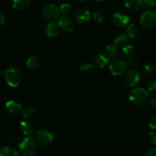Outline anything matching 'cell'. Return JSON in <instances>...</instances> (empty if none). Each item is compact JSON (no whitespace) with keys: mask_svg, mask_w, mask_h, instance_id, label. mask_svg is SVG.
<instances>
[{"mask_svg":"<svg viewBox=\"0 0 156 156\" xmlns=\"http://www.w3.org/2000/svg\"><path fill=\"white\" fill-rule=\"evenodd\" d=\"M127 34L129 37L136 38L139 34V28L136 24H131L127 27Z\"/></svg>","mask_w":156,"mask_h":156,"instance_id":"obj_23","label":"cell"},{"mask_svg":"<svg viewBox=\"0 0 156 156\" xmlns=\"http://www.w3.org/2000/svg\"><path fill=\"white\" fill-rule=\"evenodd\" d=\"M140 24L144 27L150 28L156 24V12L148 10L144 12L139 20Z\"/></svg>","mask_w":156,"mask_h":156,"instance_id":"obj_6","label":"cell"},{"mask_svg":"<svg viewBox=\"0 0 156 156\" xmlns=\"http://www.w3.org/2000/svg\"><path fill=\"white\" fill-rule=\"evenodd\" d=\"M93 62H94L95 66H96V67L99 69H102L109 63V58L105 54L99 53V54L96 55L94 56Z\"/></svg>","mask_w":156,"mask_h":156,"instance_id":"obj_18","label":"cell"},{"mask_svg":"<svg viewBox=\"0 0 156 156\" xmlns=\"http://www.w3.org/2000/svg\"><path fill=\"white\" fill-rule=\"evenodd\" d=\"M59 9L60 12H61V14L66 15L70 13V12H71L72 10V7L70 4H68V3H64V4H62L60 6Z\"/></svg>","mask_w":156,"mask_h":156,"instance_id":"obj_26","label":"cell"},{"mask_svg":"<svg viewBox=\"0 0 156 156\" xmlns=\"http://www.w3.org/2000/svg\"><path fill=\"white\" fill-rule=\"evenodd\" d=\"M121 56L122 59L127 62L130 59L136 58V50L132 46L126 44L121 49Z\"/></svg>","mask_w":156,"mask_h":156,"instance_id":"obj_13","label":"cell"},{"mask_svg":"<svg viewBox=\"0 0 156 156\" xmlns=\"http://www.w3.org/2000/svg\"><path fill=\"white\" fill-rule=\"evenodd\" d=\"M42 64L41 59L38 56H32L28 59L26 62V66L30 69H37Z\"/></svg>","mask_w":156,"mask_h":156,"instance_id":"obj_17","label":"cell"},{"mask_svg":"<svg viewBox=\"0 0 156 156\" xmlns=\"http://www.w3.org/2000/svg\"><path fill=\"white\" fill-rule=\"evenodd\" d=\"M150 103H151V106L154 107V108H156V94H154L151 98L149 99Z\"/></svg>","mask_w":156,"mask_h":156,"instance_id":"obj_35","label":"cell"},{"mask_svg":"<svg viewBox=\"0 0 156 156\" xmlns=\"http://www.w3.org/2000/svg\"><path fill=\"white\" fill-rule=\"evenodd\" d=\"M128 98L136 106H144L149 101V93L142 88H136L130 91Z\"/></svg>","mask_w":156,"mask_h":156,"instance_id":"obj_1","label":"cell"},{"mask_svg":"<svg viewBox=\"0 0 156 156\" xmlns=\"http://www.w3.org/2000/svg\"><path fill=\"white\" fill-rule=\"evenodd\" d=\"M3 73H4V72H3L2 69V68H0V77H1V76H2V75H3Z\"/></svg>","mask_w":156,"mask_h":156,"instance_id":"obj_37","label":"cell"},{"mask_svg":"<svg viewBox=\"0 0 156 156\" xmlns=\"http://www.w3.org/2000/svg\"><path fill=\"white\" fill-rule=\"evenodd\" d=\"M112 22L116 27H124L129 22V17L124 12H116L112 16Z\"/></svg>","mask_w":156,"mask_h":156,"instance_id":"obj_9","label":"cell"},{"mask_svg":"<svg viewBox=\"0 0 156 156\" xmlns=\"http://www.w3.org/2000/svg\"><path fill=\"white\" fill-rule=\"evenodd\" d=\"M93 19H94V21H96V22L99 23H99L103 22V21H104L103 15H102L100 12H93Z\"/></svg>","mask_w":156,"mask_h":156,"instance_id":"obj_30","label":"cell"},{"mask_svg":"<svg viewBox=\"0 0 156 156\" xmlns=\"http://www.w3.org/2000/svg\"><path fill=\"white\" fill-rule=\"evenodd\" d=\"M37 149V142L32 136L24 137L18 143V152L22 156H31Z\"/></svg>","mask_w":156,"mask_h":156,"instance_id":"obj_2","label":"cell"},{"mask_svg":"<svg viewBox=\"0 0 156 156\" xmlns=\"http://www.w3.org/2000/svg\"><path fill=\"white\" fill-rule=\"evenodd\" d=\"M36 114V110L33 106H28L22 111V116L25 119H29L31 117H34Z\"/></svg>","mask_w":156,"mask_h":156,"instance_id":"obj_25","label":"cell"},{"mask_svg":"<svg viewBox=\"0 0 156 156\" xmlns=\"http://www.w3.org/2000/svg\"><path fill=\"white\" fill-rule=\"evenodd\" d=\"M19 126L21 131L26 136H32L34 133L35 126H34L33 123L29 121V120H22V121H21Z\"/></svg>","mask_w":156,"mask_h":156,"instance_id":"obj_15","label":"cell"},{"mask_svg":"<svg viewBox=\"0 0 156 156\" xmlns=\"http://www.w3.org/2000/svg\"><path fill=\"white\" fill-rule=\"evenodd\" d=\"M149 126L153 129H156V114L152 116L149 120Z\"/></svg>","mask_w":156,"mask_h":156,"instance_id":"obj_33","label":"cell"},{"mask_svg":"<svg viewBox=\"0 0 156 156\" xmlns=\"http://www.w3.org/2000/svg\"><path fill=\"white\" fill-rule=\"evenodd\" d=\"M128 41V36L127 34H120L115 39L114 44L117 46L118 47H122L126 45L127 42Z\"/></svg>","mask_w":156,"mask_h":156,"instance_id":"obj_21","label":"cell"},{"mask_svg":"<svg viewBox=\"0 0 156 156\" xmlns=\"http://www.w3.org/2000/svg\"><path fill=\"white\" fill-rule=\"evenodd\" d=\"M147 140L151 145L156 144V134L154 132H149L147 135Z\"/></svg>","mask_w":156,"mask_h":156,"instance_id":"obj_31","label":"cell"},{"mask_svg":"<svg viewBox=\"0 0 156 156\" xmlns=\"http://www.w3.org/2000/svg\"><path fill=\"white\" fill-rule=\"evenodd\" d=\"M155 0H137L135 9H149L155 7Z\"/></svg>","mask_w":156,"mask_h":156,"instance_id":"obj_16","label":"cell"},{"mask_svg":"<svg viewBox=\"0 0 156 156\" xmlns=\"http://www.w3.org/2000/svg\"><path fill=\"white\" fill-rule=\"evenodd\" d=\"M147 91L148 92H156V80H151L148 82Z\"/></svg>","mask_w":156,"mask_h":156,"instance_id":"obj_29","label":"cell"},{"mask_svg":"<svg viewBox=\"0 0 156 156\" xmlns=\"http://www.w3.org/2000/svg\"><path fill=\"white\" fill-rule=\"evenodd\" d=\"M104 53L107 57L115 59L119 54V47L116 44H110L106 46L104 49Z\"/></svg>","mask_w":156,"mask_h":156,"instance_id":"obj_19","label":"cell"},{"mask_svg":"<svg viewBox=\"0 0 156 156\" xmlns=\"http://www.w3.org/2000/svg\"><path fill=\"white\" fill-rule=\"evenodd\" d=\"M92 64L89 63V62H83V63L80 64V69L81 72L83 73H88L89 71L92 69Z\"/></svg>","mask_w":156,"mask_h":156,"instance_id":"obj_28","label":"cell"},{"mask_svg":"<svg viewBox=\"0 0 156 156\" xmlns=\"http://www.w3.org/2000/svg\"><path fill=\"white\" fill-rule=\"evenodd\" d=\"M124 81L125 84L129 87H134L140 81V73L134 68H131L125 72L124 76Z\"/></svg>","mask_w":156,"mask_h":156,"instance_id":"obj_8","label":"cell"},{"mask_svg":"<svg viewBox=\"0 0 156 156\" xmlns=\"http://www.w3.org/2000/svg\"><path fill=\"white\" fill-rule=\"evenodd\" d=\"M31 0H12V7L18 11H24L29 7Z\"/></svg>","mask_w":156,"mask_h":156,"instance_id":"obj_20","label":"cell"},{"mask_svg":"<svg viewBox=\"0 0 156 156\" xmlns=\"http://www.w3.org/2000/svg\"><path fill=\"white\" fill-rule=\"evenodd\" d=\"M127 62L123 59L115 58L110 64V70L113 76H119L125 72Z\"/></svg>","mask_w":156,"mask_h":156,"instance_id":"obj_5","label":"cell"},{"mask_svg":"<svg viewBox=\"0 0 156 156\" xmlns=\"http://www.w3.org/2000/svg\"><path fill=\"white\" fill-rule=\"evenodd\" d=\"M137 0H122L123 5L126 9H135Z\"/></svg>","mask_w":156,"mask_h":156,"instance_id":"obj_27","label":"cell"},{"mask_svg":"<svg viewBox=\"0 0 156 156\" xmlns=\"http://www.w3.org/2000/svg\"><path fill=\"white\" fill-rule=\"evenodd\" d=\"M35 140L38 144L47 146L52 143L54 140V136L49 131L45 130V129H41V130H38L36 133Z\"/></svg>","mask_w":156,"mask_h":156,"instance_id":"obj_7","label":"cell"},{"mask_svg":"<svg viewBox=\"0 0 156 156\" xmlns=\"http://www.w3.org/2000/svg\"><path fill=\"white\" fill-rule=\"evenodd\" d=\"M6 109L8 112L10 114L14 116H18L21 114H22V108H21V105L17 103L15 101H8L5 105Z\"/></svg>","mask_w":156,"mask_h":156,"instance_id":"obj_12","label":"cell"},{"mask_svg":"<svg viewBox=\"0 0 156 156\" xmlns=\"http://www.w3.org/2000/svg\"><path fill=\"white\" fill-rule=\"evenodd\" d=\"M60 26L58 24V22H55V21H50V23L47 24V25L46 26L45 32L47 34V36L49 37H55L58 36L60 33Z\"/></svg>","mask_w":156,"mask_h":156,"instance_id":"obj_14","label":"cell"},{"mask_svg":"<svg viewBox=\"0 0 156 156\" xmlns=\"http://www.w3.org/2000/svg\"><path fill=\"white\" fill-rule=\"evenodd\" d=\"M0 156H18V152L10 146H3L0 149Z\"/></svg>","mask_w":156,"mask_h":156,"instance_id":"obj_22","label":"cell"},{"mask_svg":"<svg viewBox=\"0 0 156 156\" xmlns=\"http://www.w3.org/2000/svg\"><path fill=\"white\" fill-rule=\"evenodd\" d=\"M145 156H156V148H150L145 152Z\"/></svg>","mask_w":156,"mask_h":156,"instance_id":"obj_34","label":"cell"},{"mask_svg":"<svg viewBox=\"0 0 156 156\" xmlns=\"http://www.w3.org/2000/svg\"><path fill=\"white\" fill-rule=\"evenodd\" d=\"M5 21H6V20H5L4 15H3L2 13H0V25H2V24H4Z\"/></svg>","mask_w":156,"mask_h":156,"instance_id":"obj_36","label":"cell"},{"mask_svg":"<svg viewBox=\"0 0 156 156\" xmlns=\"http://www.w3.org/2000/svg\"><path fill=\"white\" fill-rule=\"evenodd\" d=\"M58 23L60 26V28L64 30V32L70 33V32L73 31L74 24H73V21H72L71 18H69V17L65 16V15L61 17L58 19Z\"/></svg>","mask_w":156,"mask_h":156,"instance_id":"obj_11","label":"cell"},{"mask_svg":"<svg viewBox=\"0 0 156 156\" xmlns=\"http://www.w3.org/2000/svg\"><path fill=\"white\" fill-rule=\"evenodd\" d=\"M138 63H139V62H138L137 59L134 58V59L127 61V66L130 67V68H135L136 66H137Z\"/></svg>","mask_w":156,"mask_h":156,"instance_id":"obj_32","label":"cell"},{"mask_svg":"<svg viewBox=\"0 0 156 156\" xmlns=\"http://www.w3.org/2000/svg\"><path fill=\"white\" fill-rule=\"evenodd\" d=\"M95 1H102V0H95Z\"/></svg>","mask_w":156,"mask_h":156,"instance_id":"obj_38","label":"cell"},{"mask_svg":"<svg viewBox=\"0 0 156 156\" xmlns=\"http://www.w3.org/2000/svg\"><path fill=\"white\" fill-rule=\"evenodd\" d=\"M73 20L79 24H84L90 20V14L87 9H79L73 14Z\"/></svg>","mask_w":156,"mask_h":156,"instance_id":"obj_10","label":"cell"},{"mask_svg":"<svg viewBox=\"0 0 156 156\" xmlns=\"http://www.w3.org/2000/svg\"><path fill=\"white\" fill-rule=\"evenodd\" d=\"M5 79L8 85L12 88L18 86L21 81V73L16 66H10L5 71Z\"/></svg>","mask_w":156,"mask_h":156,"instance_id":"obj_3","label":"cell"},{"mask_svg":"<svg viewBox=\"0 0 156 156\" xmlns=\"http://www.w3.org/2000/svg\"><path fill=\"white\" fill-rule=\"evenodd\" d=\"M60 9L54 4H46L42 9V15L48 21H55L60 18Z\"/></svg>","mask_w":156,"mask_h":156,"instance_id":"obj_4","label":"cell"},{"mask_svg":"<svg viewBox=\"0 0 156 156\" xmlns=\"http://www.w3.org/2000/svg\"><path fill=\"white\" fill-rule=\"evenodd\" d=\"M156 70V66L154 64L151 63H146L144 64L142 67H141V71L143 74L146 75V76H150V75L154 74V72Z\"/></svg>","mask_w":156,"mask_h":156,"instance_id":"obj_24","label":"cell"}]
</instances>
